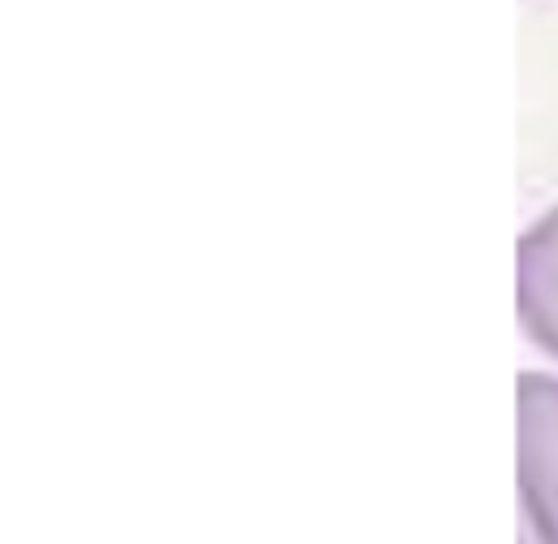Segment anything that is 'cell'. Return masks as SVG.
Listing matches in <instances>:
<instances>
[{"label": "cell", "mask_w": 558, "mask_h": 544, "mask_svg": "<svg viewBox=\"0 0 558 544\" xmlns=\"http://www.w3.org/2000/svg\"><path fill=\"white\" fill-rule=\"evenodd\" d=\"M519 509L536 544H558V374H519Z\"/></svg>", "instance_id": "cell-1"}, {"label": "cell", "mask_w": 558, "mask_h": 544, "mask_svg": "<svg viewBox=\"0 0 558 544\" xmlns=\"http://www.w3.org/2000/svg\"><path fill=\"white\" fill-rule=\"evenodd\" d=\"M514 309L527 339L558 361V205L519 235Z\"/></svg>", "instance_id": "cell-2"}]
</instances>
